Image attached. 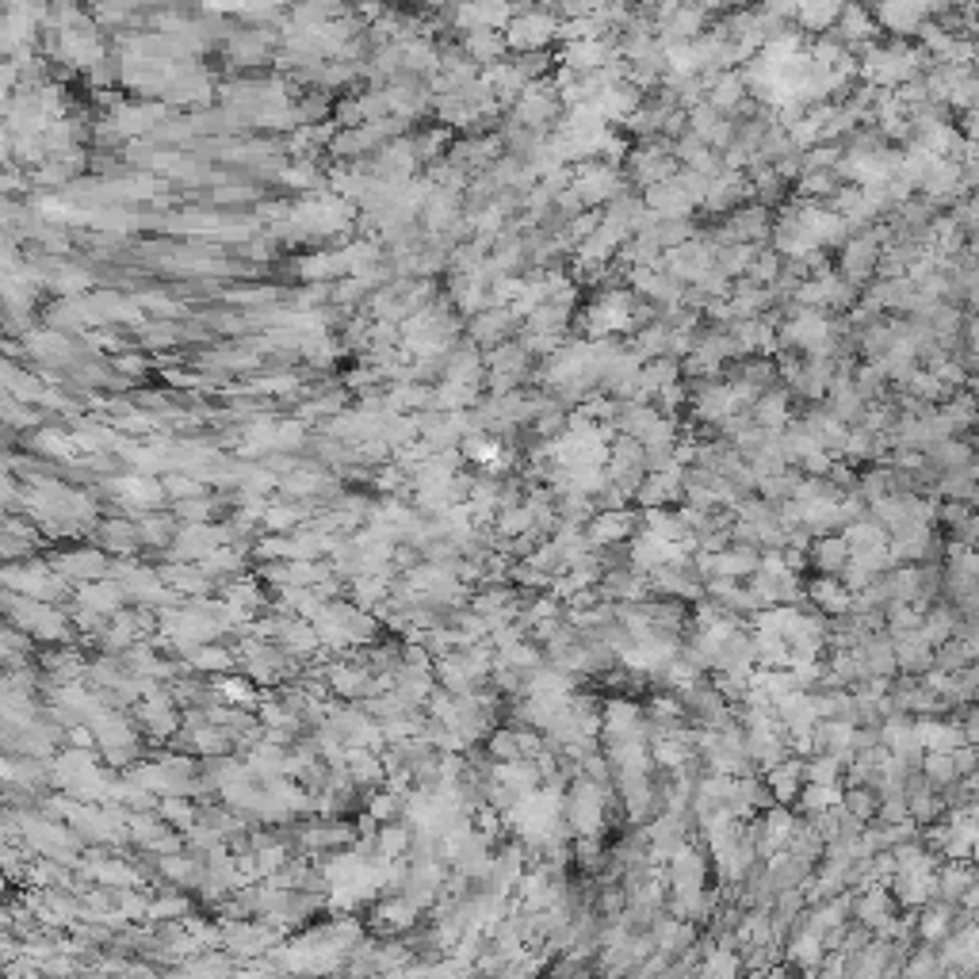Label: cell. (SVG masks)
<instances>
[{
  "label": "cell",
  "mask_w": 979,
  "mask_h": 979,
  "mask_svg": "<svg viewBox=\"0 0 979 979\" xmlns=\"http://www.w3.org/2000/svg\"><path fill=\"white\" fill-rule=\"evenodd\" d=\"M888 238H892L888 222H876V226L865 230V234L846 238L842 253H838V276H842L846 283H853L857 291H865V287L876 280V268H880V257H884Z\"/></svg>",
  "instance_id": "obj_1"
},
{
  "label": "cell",
  "mask_w": 979,
  "mask_h": 979,
  "mask_svg": "<svg viewBox=\"0 0 979 979\" xmlns=\"http://www.w3.org/2000/svg\"><path fill=\"white\" fill-rule=\"evenodd\" d=\"M624 176H628V184L639 192V196H643L647 188H654V184H662V180H674L677 176L674 142H666V138L639 142V146L628 153V161H624Z\"/></svg>",
  "instance_id": "obj_2"
},
{
  "label": "cell",
  "mask_w": 979,
  "mask_h": 979,
  "mask_svg": "<svg viewBox=\"0 0 979 979\" xmlns=\"http://www.w3.org/2000/svg\"><path fill=\"white\" fill-rule=\"evenodd\" d=\"M570 188H574V196L582 199L586 211H605L624 192H635L628 184V176H624V169H612V165H601V161L574 165V184Z\"/></svg>",
  "instance_id": "obj_3"
},
{
  "label": "cell",
  "mask_w": 979,
  "mask_h": 979,
  "mask_svg": "<svg viewBox=\"0 0 979 979\" xmlns=\"http://www.w3.org/2000/svg\"><path fill=\"white\" fill-rule=\"evenodd\" d=\"M501 35L513 54H540L559 39V20L547 8H517L513 23Z\"/></svg>",
  "instance_id": "obj_4"
},
{
  "label": "cell",
  "mask_w": 979,
  "mask_h": 979,
  "mask_svg": "<svg viewBox=\"0 0 979 979\" xmlns=\"http://www.w3.org/2000/svg\"><path fill=\"white\" fill-rule=\"evenodd\" d=\"M712 268H716V249L704 241V234L685 241V245H677V249H670L662 257V272L674 276L677 283H685V287H697Z\"/></svg>",
  "instance_id": "obj_5"
},
{
  "label": "cell",
  "mask_w": 979,
  "mask_h": 979,
  "mask_svg": "<svg viewBox=\"0 0 979 979\" xmlns=\"http://www.w3.org/2000/svg\"><path fill=\"white\" fill-rule=\"evenodd\" d=\"M521 329H524V322L513 314V310L490 306V310H482L479 318L467 322V341H475L479 349H498V345H505V341L521 337Z\"/></svg>",
  "instance_id": "obj_6"
},
{
  "label": "cell",
  "mask_w": 979,
  "mask_h": 979,
  "mask_svg": "<svg viewBox=\"0 0 979 979\" xmlns=\"http://www.w3.org/2000/svg\"><path fill=\"white\" fill-rule=\"evenodd\" d=\"M880 35L892 31V39H918V27L930 20V4H876L869 8Z\"/></svg>",
  "instance_id": "obj_7"
},
{
  "label": "cell",
  "mask_w": 979,
  "mask_h": 979,
  "mask_svg": "<svg viewBox=\"0 0 979 979\" xmlns=\"http://www.w3.org/2000/svg\"><path fill=\"white\" fill-rule=\"evenodd\" d=\"M754 196V184H750V176L746 173H735V169H727V173H719L712 180V192H708V203H704V211L708 215H731V211H739L746 207V199Z\"/></svg>",
  "instance_id": "obj_8"
},
{
  "label": "cell",
  "mask_w": 979,
  "mask_h": 979,
  "mask_svg": "<svg viewBox=\"0 0 979 979\" xmlns=\"http://www.w3.org/2000/svg\"><path fill=\"white\" fill-rule=\"evenodd\" d=\"M635 528H639V513H631V509H609V513H597L586 524V536L593 547H620L628 536H635Z\"/></svg>",
  "instance_id": "obj_9"
},
{
  "label": "cell",
  "mask_w": 979,
  "mask_h": 979,
  "mask_svg": "<svg viewBox=\"0 0 979 979\" xmlns=\"http://www.w3.org/2000/svg\"><path fill=\"white\" fill-rule=\"evenodd\" d=\"M513 16H517V8H509V4H467V8L452 12V23L463 35H475V31H505Z\"/></svg>",
  "instance_id": "obj_10"
},
{
  "label": "cell",
  "mask_w": 979,
  "mask_h": 979,
  "mask_svg": "<svg viewBox=\"0 0 979 979\" xmlns=\"http://www.w3.org/2000/svg\"><path fill=\"white\" fill-rule=\"evenodd\" d=\"M834 35H838L849 50H861V46H869V43H880V27H876L869 8H861V4H842V16H838Z\"/></svg>",
  "instance_id": "obj_11"
},
{
  "label": "cell",
  "mask_w": 979,
  "mask_h": 979,
  "mask_svg": "<svg viewBox=\"0 0 979 979\" xmlns=\"http://www.w3.org/2000/svg\"><path fill=\"white\" fill-rule=\"evenodd\" d=\"M754 425L758 429H765V433H784L796 417H792V394H788V387L784 383H777V387H769V391L758 398V406H754Z\"/></svg>",
  "instance_id": "obj_12"
},
{
  "label": "cell",
  "mask_w": 979,
  "mask_h": 979,
  "mask_svg": "<svg viewBox=\"0 0 979 979\" xmlns=\"http://www.w3.org/2000/svg\"><path fill=\"white\" fill-rule=\"evenodd\" d=\"M482 375H486V356L479 352V345L475 341H459L456 349L448 352V360H444V379L482 387Z\"/></svg>",
  "instance_id": "obj_13"
},
{
  "label": "cell",
  "mask_w": 979,
  "mask_h": 979,
  "mask_svg": "<svg viewBox=\"0 0 979 979\" xmlns=\"http://www.w3.org/2000/svg\"><path fill=\"white\" fill-rule=\"evenodd\" d=\"M941 417L949 421V433L957 436V440H972L979 433V398L964 387V391H957L941 406Z\"/></svg>",
  "instance_id": "obj_14"
},
{
  "label": "cell",
  "mask_w": 979,
  "mask_h": 979,
  "mask_svg": "<svg viewBox=\"0 0 979 979\" xmlns=\"http://www.w3.org/2000/svg\"><path fill=\"white\" fill-rule=\"evenodd\" d=\"M643 203H647V211H654L658 218H693V203L689 196L681 192V184L677 180H662V184H654L643 192Z\"/></svg>",
  "instance_id": "obj_15"
},
{
  "label": "cell",
  "mask_w": 979,
  "mask_h": 979,
  "mask_svg": "<svg viewBox=\"0 0 979 979\" xmlns=\"http://www.w3.org/2000/svg\"><path fill=\"white\" fill-rule=\"evenodd\" d=\"M463 54H467V62H475L479 69H494L505 62V54H509V43H505V35L501 31H475V35H463Z\"/></svg>",
  "instance_id": "obj_16"
},
{
  "label": "cell",
  "mask_w": 979,
  "mask_h": 979,
  "mask_svg": "<svg viewBox=\"0 0 979 979\" xmlns=\"http://www.w3.org/2000/svg\"><path fill=\"white\" fill-rule=\"evenodd\" d=\"M742 100H750V88H746V77H742V69H731V73H719L712 88H708V104L723 115H735Z\"/></svg>",
  "instance_id": "obj_17"
},
{
  "label": "cell",
  "mask_w": 979,
  "mask_h": 979,
  "mask_svg": "<svg viewBox=\"0 0 979 979\" xmlns=\"http://www.w3.org/2000/svg\"><path fill=\"white\" fill-rule=\"evenodd\" d=\"M123 501H131V505H161V501L169 498V490H165V479H150V475H127V479H115L111 482Z\"/></svg>",
  "instance_id": "obj_18"
},
{
  "label": "cell",
  "mask_w": 979,
  "mask_h": 979,
  "mask_svg": "<svg viewBox=\"0 0 979 979\" xmlns=\"http://www.w3.org/2000/svg\"><path fill=\"white\" fill-rule=\"evenodd\" d=\"M926 459L930 463H937L945 475L949 471H960V467H968V463H976L979 459V452L968 444V440H957V436H949V440H937V444H930L926 448Z\"/></svg>",
  "instance_id": "obj_19"
},
{
  "label": "cell",
  "mask_w": 979,
  "mask_h": 979,
  "mask_svg": "<svg viewBox=\"0 0 979 979\" xmlns=\"http://www.w3.org/2000/svg\"><path fill=\"white\" fill-rule=\"evenodd\" d=\"M842 540L849 544V551H853V555H865V551H884V547H892L888 528H884L880 521H872V517L849 524L846 532H842Z\"/></svg>",
  "instance_id": "obj_20"
},
{
  "label": "cell",
  "mask_w": 979,
  "mask_h": 979,
  "mask_svg": "<svg viewBox=\"0 0 979 979\" xmlns=\"http://www.w3.org/2000/svg\"><path fill=\"white\" fill-rule=\"evenodd\" d=\"M23 349L31 352V356H39V360H69L73 356V341H69L66 333H58V329H27V341H23Z\"/></svg>",
  "instance_id": "obj_21"
},
{
  "label": "cell",
  "mask_w": 979,
  "mask_h": 979,
  "mask_svg": "<svg viewBox=\"0 0 979 979\" xmlns=\"http://www.w3.org/2000/svg\"><path fill=\"white\" fill-rule=\"evenodd\" d=\"M402 69L406 73H414V77H421V73H440V46H433L425 35H417V39H406L402 43Z\"/></svg>",
  "instance_id": "obj_22"
},
{
  "label": "cell",
  "mask_w": 979,
  "mask_h": 979,
  "mask_svg": "<svg viewBox=\"0 0 979 979\" xmlns=\"http://www.w3.org/2000/svg\"><path fill=\"white\" fill-rule=\"evenodd\" d=\"M838 16H842V4H800V12H796V27L804 31V35H827L838 27Z\"/></svg>",
  "instance_id": "obj_23"
},
{
  "label": "cell",
  "mask_w": 979,
  "mask_h": 979,
  "mask_svg": "<svg viewBox=\"0 0 979 979\" xmlns=\"http://www.w3.org/2000/svg\"><path fill=\"white\" fill-rule=\"evenodd\" d=\"M849 544L842 540V536H827V540H815L811 544V559H815V566L823 570V574H842L849 566Z\"/></svg>",
  "instance_id": "obj_24"
},
{
  "label": "cell",
  "mask_w": 979,
  "mask_h": 979,
  "mask_svg": "<svg viewBox=\"0 0 979 979\" xmlns=\"http://www.w3.org/2000/svg\"><path fill=\"white\" fill-rule=\"evenodd\" d=\"M758 249L762 245H723V249H716V268L723 276H731V280H742L750 272L754 257H758Z\"/></svg>",
  "instance_id": "obj_25"
},
{
  "label": "cell",
  "mask_w": 979,
  "mask_h": 979,
  "mask_svg": "<svg viewBox=\"0 0 979 979\" xmlns=\"http://www.w3.org/2000/svg\"><path fill=\"white\" fill-rule=\"evenodd\" d=\"M4 387H8V394H12V398H20V402H27V406H35V402H43V398H46L43 383H39L35 375L20 371L12 360L4 364Z\"/></svg>",
  "instance_id": "obj_26"
},
{
  "label": "cell",
  "mask_w": 979,
  "mask_h": 979,
  "mask_svg": "<svg viewBox=\"0 0 979 979\" xmlns=\"http://www.w3.org/2000/svg\"><path fill=\"white\" fill-rule=\"evenodd\" d=\"M639 528L643 532H654V536H662V540H681L685 536V528H681V517H677L674 509H643V517H639Z\"/></svg>",
  "instance_id": "obj_27"
},
{
  "label": "cell",
  "mask_w": 979,
  "mask_h": 979,
  "mask_svg": "<svg viewBox=\"0 0 979 979\" xmlns=\"http://www.w3.org/2000/svg\"><path fill=\"white\" fill-rule=\"evenodd\" d=\"M494 528H498V536H505V540H521L524 532L536 528V517H532L528 505H513V509H501Z\"/></svg>",
  "instance_id": "obj_28"
},
{
  "label": "cell",
  "mask_w": 979,
  "mask_h": 979,
  "mask_svg": "<svg viewBox=\"0 0 979 979\" xmlns=\"http://www.w3.org/2000/svg\"><path fill=\"white\" fill-rule=\"evenodd\" d=\"M58 566H62V574H69V578H88V582H92L96 574H104V566L108 563H104L100 551H88L85 547V551H69Z\"/></svg>",
  "instance_id": "obj_29"
},
{
  "label": "cell",
  "mask_w": 979,
  "mask_h": 979,
  "mask_svg": "<svg viewBox=\"0 0 979 979\" xmlns=\"http://www.w3.org/2000/svg\"><path fill=\"white\" fill-rule=\"evenodd\" d=\"M329 482L322 471H291V475H283L280 479V490L287 498H310V494H318V490H326Z\"/></svg>",
  "instance_id": "obj_30"
},
{
  "label": "cell",
  "mask_w": 979,
  "mask_h": 979,
  "mask_svg": "<svg viewBox=\"0 0 979 979\" xmlns=\"http://www.w3.org/2000/svg\"><path fill=\"white\" fill-rule=\"evenodd\" d=\"M280 180L287 188H295V192H318L322 184H326V176L318 173V165H310V161H299V165H287L280 173Z\"/></svg>",
  "instance_id": "obj_31"
},
{
  "label": "cell",
  "mask_w": 979,
  "mask_h": 979,
  "mask_svg": "<svg viewBox=\"0 0 979 979\" xmlns=\"http://www.w3.org/2000/svg\"><path fill=\"white\" fill-rule=\"evenodd\" d=\"M811 597H815V605L827 612H846L849 609V593L838 582H830V578H819L815 586H811Z\"/></svg>",
  "instance_id": "obj_32"
},
{
  "label": "cell",
  "mask_w": 979,
  "mask_h": 979,
  "mask_svg": "<svg viewBox=\"0 0 979 979\" xmlns=\"http://www.w3.org/2000/svg\"><path fill=\"white\" fill-rule=\"evenodd\" d=\"M31 444H35L39 452H46V456H54V459H73V456H77V440H73V436H62V433H50V429H39Z\"/></svg>",
  "instance_id": "obj_33"
},
{
  "label": "cell",
  "mask_w": 979,
  "mask_h": 979,
  "mask_svg": "<svg viewBox=\"0 0 979 979\" xmlns=\"http://www.w3.org/2000/svg\"><path fill=\"white\" fill-rule=\"evenodd\" d=\"M100 532H104V544H108L111 551H123V555H131L134 547H138V540H142L138 528H131L127 521H108Z\"/></svg>",
  "instance_id": "obj_34"
},
{
  "label": "cell",
  "mask_w": 979,
  "mask_h": 979,
  "mask_svg": "<svg viewBox=\"0 0 979 979\" xmlns=\"http://www.w3.org/2000/svg\"><path fill=\"white\" fill-rule=\"evenodd\" d=\"M173 513L180 517L184 524H207L211 517H215V501L207 498H188V501H176L173 505Z\"/></svg>",
  "instance_id": "obj_35"
},
{
  "label": "cell",
  "mask_w": 979,
  "mask_h": 979,
  "mask_svg": "<svg viewBox=\"0 0 979 979\" xmlns=\"http://www.w3.org/2000/svg\"><path fill=\"white\" fill-rule=\"evenodd\" d=\"M949 218H953L960 230L968 234V241L979 238V196H964L960 203H953Z\"/></svg>",
  "instance_id": "obj_36"
},
{
  "label": "cell",
  "mask_w": 979,
  "mask_h": 979,
  "mask_svg": "<svg viewBox=\"0 0 979 979\" xmlns=\"http://www.w3.org/2000/svg\"><path fill=\"white\" fill-rule=\"evenodd\" d=\"M299 521H310L303 505H272L264 513V528H272V532H287V528H295Z\"/></svg>",
  "instance_id": "obj_37"
},
{
  "label": "cell",
  "mask_w": 979,
  "mask_h": 979,
  "mask_svg": "<svg viewBox=\"0 0 979 979\" xmlns=\"http://www.w3.org/2000/svg\"><path fill=\"white\" fill-rule=\"evenodd\" d=\"M176 333H180L176 322H150V326H142V349H169Z\"/></svg>",
  "instance_id": "obj_38"
},
{
  "label": "cell",
  "mask_w": 979,
  "mask_h": 979,
  "mask_svg": "<svg viewBox=\"0 0 979 979\" xmlns=\"http://www.w3.org/2000/svg\"><path fill=\"white\" fill-rule=\"evenodd\" d=\"M173 517H142L138 521V536L142 540H150V544H169V536H173Z\"/></svg>",
  "instance_id": "obj_39"
},
{
  "label": "cell",
  "mask_w": 979,
  "mask_h": 979,
  "mask_svg": "<svg viewBox=\"0 0 979 979\" xmlns=\"http://www.w3.org/2000/svg\"><path fill=\"white\" fill-rule=\"evenodd\" d=\"M972 517H976V509H972V505H964V501H941V513H937V521L945 524L949 532L964 528Z\"/></svg>",
  "instance_id": "obj_40"
},
{
  "label": "cell",
  "mask_w": 979,
  "mask_h": 979,
  "mask_svg": "<svg viewBox=\"0 0 979 979\" xmlns=\"http://www.w3.org/2000/svg\"><path fill=\"white\" fill-rule=\"evenodd\" d=\"M165 490L173 501H188V498H203V486L192 475H165Z\"/></svg>",
  "instance_id": "obj_41"
},
{
  "label": "cell",
  "mask_w": 979,
  "mask_h": 979,
  "mask_svg": "<svg viewBox=\"0 0 979 979\" xmlns=\"http://www.w3.org/2000/svg\"><path fill=\"white\" fill-rule=\"evenodd\" d=\"M306 440V425L295 417V421H280V433H276V452H295L299 444Z\"/></svg>",
  "instance_id": "obj_42"
},
{
  "label": "cell",
  "mask_w": 979,
  "mask_h": 979,
  "mask_svg": "<svg viewBox=\"0 0 979 979\" xmlns=\"http://www.w3.org/2000/svg\"><path fill=\"white\" fill-rule=\"evenodd\" d=\"M960 184H964L968 196H979V146H972V153L964 157V165H960Z\"/></svg>",
  "instance_id": "obj_43"
},
{
  "label": "cell",
  "mask_w": 979,
  "mask_h": 979,
  "mask_svg": "<svg viewBox=\"0 0 979 979\" xmlns=\"http://www.w3.org/2000/svg\"><path fill=\"white\" fill-rule=\"evenodd\" d=\"M280 253V241H272V238H253L249 245H245V257L249 261H272Z\"/></svg>",
  "instance_id": "obj_44"
},
{
  "label": "cell",
  "mask_w": 979,
  "mask_h": 979,
  "mask_svg": "<svg viewBox=\"0 0 979 979\" xmlns=\"http://www.w3.org/2000/svg\"><path fill=\"white\" fill-rule=\"evenodd\" d=\"M115 368L123 371V375H146V371H150V360H146V356H131V352H123V356L115 360Z\"/></svg>",
  "instance_id": "obj_45"
},
{
  "label": "cell",
  "mask_w": 979,
  "mask_h": 979,
  "mask_svg": "<svg viewBox=\"0 0 979 979\" xmlns=\"http://www.w3.org/2000/svg\"><path fill=\"white\" fill-rule=\"evenodd\" d=\"M964 345H968V352H972V356L979 360V314H972V318H968V329H964Z\"/></svg>",
  "instance_id": "obj_46"
},
{
  "label": "cell",
  "mask_w": 979,
  "mask_h": 979,
  "mask_svg": "<svg viewBox=\"0 0 979 979\" xmlns=\"http://www.w3.org/2000/svg\"><path fill=\"white\" fill-rule=\"evenodd\" d=\"M196 662H199V666H207V670H218V666H226V662H230V654L211 651V647H207V651H199Z\"/></svg>",
  "instance_id": "obj_47"
}]
</instances>
